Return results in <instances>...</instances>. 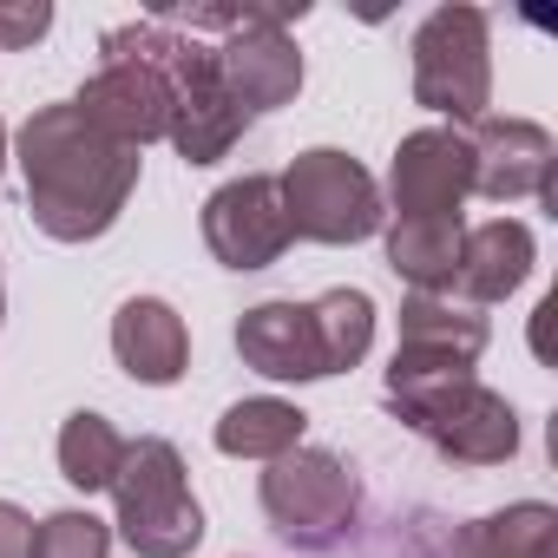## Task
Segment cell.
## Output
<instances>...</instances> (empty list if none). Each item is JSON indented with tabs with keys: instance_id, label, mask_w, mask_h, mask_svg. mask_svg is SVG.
<instances>
[{
	"instance_id": "18",
	"label": "cell",
	"mask_w": 558,
	"mask_h": 558,
	"mask_svg": "<svg viewBox=\"0 0 558 558\" xmlns=\"http://www.w3.org/2000/svg\"><path fill=\"white\" fill-rule=\"evenodd\" d=\"M453 558H558V512L538 499L486 512L466 532H453Z\"/></svg>"
},
{
	"instance_id": "7",
	"label": "cell",
	"mask_w": 558,
	"mask_h": 558,
	"mask_svg": "<svg viewBox=\"0 0 558 558\" xmlns=\"http://www.w3.org/2000/svg\"><path fill=\"white\" fill-rule=\"evenodd\" d=\"M283 210H290V230L310 236V243H362L381 230V184L336 145H316L303 151L283 178Z\"/></svg>"
},
{
	"instance_id": "15",
	"label": "cell",
	"mask_w": 558,
	"mask_h": 558,
	"mask_svg": "<svg viewBox=\"0 0 558 558\" xmlns=\"http://www.w3.org/2000/svg\"><path fill=\"white\" fill-rule=\"evenodd\" d=\"M112 355L132 381L145 388H171L191 362V336H184V316L158 296H132L119 316H112Z\"/></svg>"
},
{
	"instance_id": "5",
	"label": "cell",
	"mask_w": 558,
	"mask_h": 558,
	"mask_svg": "<svg viewBox=\"0 0 558 558\" xmlns=\"http://www.w3.org/2000/svg\"><path fill=\"white\" fill-rule=\"evenodd\" d=\"M263 512L303 551H329L336 538H349L355 512H362V480L323 453V447H296L283 460H269L263 473Z\"/></svg>"
},
{
	"instance_id": "4",
	"label": "cell",
	"mask_w": 558,
	"mask_h": 558,
	"mask_svg": "<svg viewBox=\"0 0 558 558\" xmlns=\"http://www.w3.org/2000/svg\"><path fill=\"white\" fill-rule=\"evenodd\" d=\"M112 499H119V538L138 558H184V551H197L204 512L191 499V480H184V460H178L171 440H158V434L125 440V460L112 473Z\"/></svg>"
},
{
	"instance_id": "12",
	"label": "cell",
	"mask_w": 558,
	"mask_h": 558,
	"mask_svg": "<svg viewBox=\"0 0 558 558\" xmlns=\"http://www.w3.org/2000/svg\"><path fill=\"white\" fill-rule=\"evenodd\" d=\"M466 151H473V191L480 197H493V204L551 197L558 145H551L545 125H532V119H473Z\"/></svg>"
},
{
	"instance_id": "3",
	"label": "cell",
	"mask_w": 558,
	"mask_h": 558,
	"mask_svg": "<svg viewBox=\"0 0 558 558\" xmlns=\"http://www.w3.org/2000/svg\"><path fill=\"white\" fill-rule=\"evenodd\" d=\"M388 408H395L401 427H414L421 440H434V453L453 460V466H499V460L519 453V414H512V401L493 395L473 375L388 388Z\"/></svg>"
},
{
	"instance_id": "9",
	"label": "cell",
	"mask_w": 558,
	"mask_h": 558,
	"mask_svg": "<svg viewBox=\"0 0 558 558\" xmlns=\"http://www.w3.org/2000/svg\"><path fill=\"white\" fill-rule=\"evenodd\" d=\"M204 243L223 269H269L296 243L290 210H283V184L263 178V171L217 184L204 197Z\"/></svg>"
},
{
	"instance_id": "8",
	"label": "cell",
	"mask_w": 558,
	"mask_h": 558,
	"mask_svg": "<svg viewBox=\"0 0 558 558\" xmlns=\"http://www.w3.org/2000/svg\"><path fill=\"white\" fill-rule=\"evenodd\" d=\"M99 53H106V66L80 86L73 106H80L106 138L145 151V145L165 138V125H171V86H165V73L125 40V27H112V34L99 40Z\"/></svg>"
},
{
	"instance_id": "24",
	"label": "cell",
	"mask_w": 558,
	"mask_h": 558,
	"mask_svg": "<svg viewBox=\"0 0 558 558\" xmlns=\"http://www.w3.org/2000/svg\"><path fill=\"white\" fill-rule=\"evenodd\" d=\"M27 538H34V519L14 499H0V558H27Z\"/></svg>"
},
{
	"instance_id": "14",
	"label": "cell",
	"mask_w": 558,
	"mask_h": 558,
	"mask_svg": "<svg viewBox=\"0 0 558 558\" xmlns=\"http://www.w3.org/2000/svg\"><path fill=\"white\" fill-rule=\"evenodd\" d=\"M236 355L263 381H323V342L310 323V303H256L236 323Z\"/></svg>"
},
{
	"instance_id": "1",
	"label": "cell",
	"mask_w": 558,
	"mask_h": 558,
	"mask_svg": "<svg viewBox=\"0 0 558 558\" xmlns=\"http://www.w3.org/2000/svg\"><path fill=\"white\" fill-rule=\"evenodd\" d=\"M138 151L106 138L73 99L40 106L21 125V171H27V210L53 243H93L119 223L125 197L138 191Z\"/></svg>"
},
{
	"instance_id": "6",
	"label": "cell",
	"mask_w": 558,
	"mask_h": 558,
	"mask_svg": "<svg viewBox=\"0 0 558 558\" xmlns=\"http://www.w3.org/2000/svg\"><path fill=\"white\" fill-rule=\"evenodd\" d=\"M486 14L480 8H434L414 34V99L440 119L473 125L493 99V60H486Z\"/></svg>"
},
{
	"instance_id": "16",
	"label": "cell",
	"mask_w": 558,
	"mask_h": 558,
	"mask_svg": "<svg viewBox=\"0 0 558 558\" xmlns=\"http://www.w3.org/2000/svg\"><path fill=\"white\" fill-rule=\"evenodd\" d=\"M532 276V230L512 217H493L480 230L460 236V269H453V290L460 303H506L519 283Z\"/></svg>"
},
{
	"instance_id": "22",
	"label": "cell",
	"mask_w": 558,
	"mask_h": 558,
	"mask_svg": "<svg viewBox=\"0 0 558 558\" xmlns=\"http://www.w3.org/2000/svg\"><path fill=\"white\" fill-rule=\"evenodd\" d=\"M112 551V525L66 506V512H47L27 538V558H106Z\"/></svg>"
},
{
	"instance_id": "25",
	"label": "cell",
	"mask_w": 558,
	"mask_h": 558,
	"mask_svg": "<svg viewBox=\"0 0 558 558\" xmlns=\"http://www.w3.org/2000/svg\"><path fill=\"white\" fill-rule=\"evenodd\" d=\"M0 165H8V125H0Z\"/></svg>"
},
{
	"instance_id": "2",
	"label": "cell",
	"mask_w": 558,
	"mask_h": 558,
	"mask_svg": "<svg viewBox=\"0 0 558 558\" xmlns=\"http://www.w3.org/2000/svg\"><path fill=\"white\" fill-rule=\"evenodd\" d=\"M125 40H132V47L165 73V86H171V125H165V138L178 145V158H184V165H217V158L243 138L250 119L230 106L210 47L191 40V34H178L171 21H132Z\"/></svg>"
},
{
	"instance_id": "26",
	"label": "cell",
	"mask_w": 558,
	"mask_h": 558,
	"mask_svg": "<svg viewBox=\"0 0 558 558\" xmlns=\"http://www.w3.org/2000/svg\"><path fill=\"white\" fill-rule=\"evenodd\" d=\"M0 316H8V290H0Z\"/></svg>"
},
{
	"instance_id": "20",
	"label": "cell",
	"mask_w": 558,
	"mask_h": 558,
	"mask_svg": "<svg viewBox=\"0 0 558 558\" xmlns=\"http://www.w3.org/2000/svg\"><path fill=\"white\" fill-rule=\"evenodd\" d=\"M119 460H125V434H119L106 414H93V408L66 414V427H60V473H66V486H80V493H112Z\"/></svg>"
},
{
	"instance_id": "13",
	"label": "cell",
	"mask_w": 558,
	"mask_h": 558,
	"mask_svg": "<svg viewBox=\"0 0 558 558\" xmlns=\"http://www.w3.org/2000/svg\"><path fill=\"white\" fill-rule=\"evenodd\" d=\"M210 60H217V80H223V93L243 119L250 112H283L303 93V53L283 27H243L223 47H210Z\"/></svg>"
},
{
	"instance_id": "21",
	"label": "cell",
	"mask_w": 558,
	"mask_h": 558,
	"mask_svg": "<svg viewBox=\"0 0 558 558\" xmlns=\"http://www.w3.org/2000/svg\"><path fill=\"white\" fill-rule=\"evenodd\" d=\"M310 323H316V342H323V368H329V375L355 368V362L368 355V342H375V303H368L362 290H329V296H316V303H310Z\"/></svg>"
},
{
	"instance_id": "17",
	"label": "cell",
	"mask_w": 558,
	"mask_h": 558,
	"mask_svg": "<svg viewBox=\"0 0 558 558\" xmlns=\"http://www.w3.org/2000/svg\"><path fill=\"white\" fill-rule=\"evenodd\" d=\"M460 217H395L388 223V269L414 296H453V269H460Z\"/></svg>"
},
{
	"instance_id": "19",
	"label": "cell",
	"mask_w": 558,
	"mask_h": 558,
	"mask_svg": "<svg viewBox=\"0 0 558 558\" xmlns=\"http://www.w3.org/2000/svg\"><path fill=\"white\" fill-rule=\"evenodd\" d=\"M303 427H310V414H303L296 401L256 395V401L223 408V421H217V453H230V460H283V453L303 447Z\"/></svg>"
},
{
	"instance_id": "10",
	"label": "cell",
	"mask_w": 558,
	"mask_h": 558,
	"mask_svg": "<svg viewBox=\"0 0 558 558\" xmlns=\"http://www.w3.org/2000/svg\"><path fill=\"white\" fill-rule=\"evenodd\" d=\"M480 355H486V316H480L473 303H453V296H408V303H401V342H395L388 388L473 375Z\"/></svg>"
},
{
	"instance_id": "23",
	"label": "cell",
	"mask_w": 558,
	"mask_h": 558,
	"mask_svg": "<svg viewBox=\"0 0 558 558\" xmlns=\"http://www.w3.org/2000/svg\"><path fill=\"white\" fill-rule=\"evenodd\" d=\"M47 27H53V8H47V0H21V8H0V47H8V53H21V47L47 40Z\"/></svg>"
},
{
	"instance_id": "11",
	"label": "cell",
	"mask_w": 558,
	"mask_h": 558,
	"mask_svg": "<svg viewBox=\"0 0 558 558\" xmlns=\"http://www.w3.org/2000/svg\"><path fill=\"white\" fill-rule=\"evenodd\" d=\"M388 191H395V217H460V204L473 191L466 132H447V125L408 132L401 151H395Z\"/></svg>"
}]
</instances>
